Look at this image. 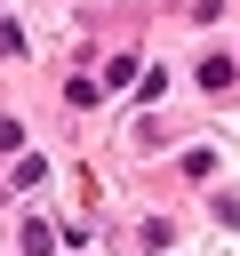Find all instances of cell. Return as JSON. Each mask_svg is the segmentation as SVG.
Masks as SVG:
<instances>
[{
    "instance_id": "cell-1",
    "label": "cell",
    "mask_w": 240,
    "mask_h": 256,
    "mask_svg": "<svg viewBox=\"0 0 240 256\" xmlns=\"http://www.w3.org/2000/svg\"><path fill=\"white\" fill-rule=\"evenodd\" d=\"M24 256H56V232L48 224H24Z\"/></svg>"
},
{
    "instance_id": "cell-2",
    "label": "cell",
    "mask_w": 240,
    "mask_h": 256,
    "mask_svg": "<svg viewBox=\"0 0 240 256\" xmlns=\"http://www.w3.org/2000/svg\"><path fill=\"white\" fill-rule=\"evenodd\" d=\"M0 56H24V32L16 24H0Z\"/></svg>"
}]
</instances>
